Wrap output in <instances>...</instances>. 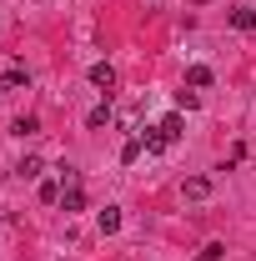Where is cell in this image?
Masks as SVG:
<instances>
[{"mask_svg": "<svg viewBox=\"0 0 256 261\" xmlns=\"http://www.w3.org/2000/svg\"><path fill=\"white\" fill-rule=\"evenodd\" d=\"M40 171H45V161H40V156H25V161L15 166V176H20V181H35Z\"/></svg>", "mask_w": 256, "mask_h": 261, "instance_id": "10", "label": "cell"}, {"mask_svg": "<svg viewBox=\"0 0 256 261\" xmlns=\"http://www.w3.org/2000/svg\"><path fill=\"white\" fill-rule=\"evenodd\" d=\"M15 136H20V141H25V136H35V130H40V121H35V116H20V121H15Z\"/></svg>", "mask_w": 256, "mask_h": 261, "instance_id": "13", "label": "cell"}, {"mask_svg": "<svg viewBox=\"0 0 256 261\" xmlns=\"http://www.w3.org/2000/svg\"><path fill=\"white\" fill-rule=\"evenodd\" d=\"M211 186H216L211 176H186V181H181V196H186V201H206Z\"/></svg>", "mask_w": 256, "mask_h": 261, "instance_id": "4", "label": "cell"}, {"mask_svg": "<svg viewBox=\"0 0 256 261\" xmlns=\"http://www.w3.org/2000/svg\"><path fill=\"white\" fill-rule=\"evenodd\" d=\"M15 91H31V70H25V65H10V70L0 75V96H15Z\"/></svg>", "mask_w": 256, "mask_h": 261, "instance_id": "1", "label": "cell"}, {"mask_svg": "<svg viewBox=\"0 0 256 261\" xmlns=\"http://www.w3.org/2000/svg\"><path fill=\"white\" fill-rule=\"evenodd\" d=\"M61 211H65V216L86 211V191H81V186H61Z\"/></svg>", "mask_w": 256, "mask_h": 261, "instance_id": "6", "label": "cell"}, {"mask_svg": "<svg viewBox=\"0 0 256 261\" xmlns=\"http://www.w3.org/2000/svg\"><path fill=\"white\" fill-rule=\"evenodd\" d=\"M211 81H216V75H211V65H186V86H191V91H206Z\"/></svg>", "mask_w": 256, "mask_h": 261, "instance_id": "7", "label": "cell"}, {"mask_svg": "<svg viewBox=\"0 0 256 261\" xmlns=\"http://www.w3.org/2000/svg\"><path fill=\"white\" fill-rule=\"evenodd\" d=\"M141 146H146L151 156H161V151H166L171 141H166V130H161V126H151V130H141Z\"/></svg>", "mask_w": 256, "mask_h": 261, "instance_id": "9", "label": "cell"}, {"mask_svg": "<svg viewBox=\"0 0 256 261\" xmlns=\"http://www.w3.org/2000/svg\"><path fill=\"white\" fill-rule=\"evenodd\" d=\"M161 130H166V141H181V136H186V121H181V116H166Z\"/></svg>", "mask_w": 256, "mask_h": 261, "instance_id": "12", "label": "cell"}, {"mask_svg": "<svg viewBox=\"0 0 256 261\" xmlns=\"http://www.w3.org/2000/svg\"><path fill=\"white\" fill-rule=\"evenodd\" d=\"M221 256H226V246H221V241H211V246L201 251V261H221Z\"/></svg>", "mask_w": 256, "mask_h": 261, "instance_id": "15", "label": "cell"}, {"mask_svg": "<svg viewBox=\"0 0 256 261\" xmlns=\"http://www.w3.org/2000/svg\"><path fill=\"white\" fill-rule=\"evenodd\" d=\"M86 75H91V86H96V91H106V96L116 91V65H111V61H96Z\"/></svg>", "mask_w": 256, "mask_h": 261, "instance_id": "2", "label": "cell"}, {"mask_svg": "<svg viewBox=\"0 0 256 261\" xmlns=\"http://www.w3.org/2000/svg\"><path fill=\"white\" fill-rule=\"evenodd\" d=\"M196 106H201L196 91H176V111H196Z\"/></svg>", "mask_w": 256, "mask_h": 261, "instance_id": "14", "label": "cell"}, {"mask_svg": "<svg viewBox=\"0 0 256 261\" xmlns=\"http://www.w3.org/2000/svg\"><path fill=\"white\" fill-rule=\"evenodd\" d=\"M226 25L251 35V31H256V5H236V10H226Z\"/></svg>", "mask_w": 256, "mask_h": 261, "instance_id": "3", "label": "cell"}, {"mask_svg": "<svg viewBox=\"0 0 256 261\" xmlns=\"http://www.w3.org/2000/svg\"><path fill=\"white\" fill-rule=\"evenodd\" d=\"M96 226H100V236H116V231H121V206H106L96 216Z\"/></svg>", "mask_w": 256, "mask_h": 261, "instance_id": "8", "label": "cell"}, {"mask_svg": "<svg viewBox=\"0 0 256 261\" xmlns=\"http://www.w3.org/2000/svg\"><path fill=\"white\" fill-rule=\"evenodd\" d=\"M156 5H166V0H156Z\"/></svg>", "mask_w": 256, "mask_h": 261, "instance_id": "16", "label": "cell"}, {"mask_svg": "<svg viewBox=\"0 0 256 261\" xmlns=\"http://www.w3.org/2000/svg\"><path fill=\"white\" fill-rule=\"evenodd\" d=\"M111 116H116V111H111V96H106L100 106L86 111V130H106V126H111Z\"/></svg>", "mask_w": 256, "mask_h": 261, "instance_id": "5", "label": "cell"}, {"mask_svg": "<svg viewBox=\"0 0 256 261\" xmlns=\"http://www.w3.org/2000/svg\"><path fill=\"white\" fill-rule=\"evenodd\" d=\"M141 151H146V146H141V136H131L126 146H121V166H136V161H141Z\"/></svg>", "mask_w": 256, "mask_h": 261, "instance_id": "11", "label": "cell"}]
</instances>
